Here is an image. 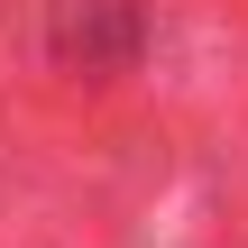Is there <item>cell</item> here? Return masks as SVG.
Returning a JSON list of instances; mask_svg holds the SVG:
<instances>
[{
    "label": "cell",
    "mask_w": 248,
    "mask_h": 248,
    "mask_svg": "<svg viewBox=\"0 0 248 248\" xmlns=\"http://www.w3.org/2000/svg\"><path fill=\"white\" fill-rule=\"evenodd\" d=\"M46 55L83 83H110L147 55V0H55L46 9Z\"/></svg>",
    "instance_id": "6da1fadb"
}]
</instances>
